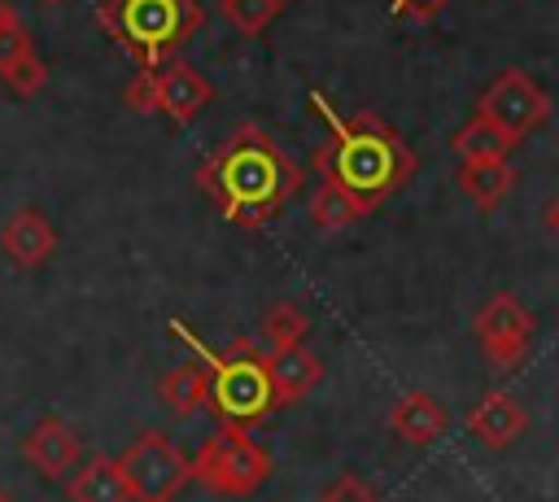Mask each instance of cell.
<instances>
[{"label": "cell", "instance_id": "14", "mask_svg": "<svg viewBox=\"0 0 559 502\" xmlns=\"http://www.w3.org/2000/svg\"><path fill=\"white\" fill-rule=\"evenodd\" d=\"M389 423H393V432H397L402 441H411V445H432V441L445 432L450 415H445V406H441L432 393L411 389V393H402V397H397V406H393Z\"/></svg>", "mask_w": 559, "mask_h": 502}, {"label": "cell", "instance_id": "5", "mask_svg": "<svg viewBox=\"0 0 559 502\" xmlns=\"http://www.w3.org/2000/svg\"><path fill=\"white\" fill-rule=\"evenodd\" d=\"M266 476H271V454L249 437V428H218L192 454V480L205 485L210 493L249 498L253 489L266 485Z\"/></svg>", "mask_w": 559, "mask_h": 502}, {"label": "cell", "instance_id": "3", "mask_svg": "<svg viewBox=\"0 0 559 502\" xmlns=\"http://www.w3.org/2000/svg\"><path fill=\"white\" fill-rule=\"evenodd\" d=\"M170 332L183 345H192V354L205 362V371H210V410H214L218 428H253V423H262L280 406L262 349H253L249 340H236L227 349H210L179 319L170 323Z\"/></svg>", "mask_w": 559, "mask_h": 502}, {"label": "cell", "instance_id": "20", "mask_svg": "<svg viewBox=\"0 0 559 502\" xmlns=\"http://www.w3.org/2000/svg\"><path fill=\"white\" fill-rule=\"evenodd\" d=\"M310 332V314L293 301H275L262 319V336L271 340V349H288V345H301Z\"/></svg>", "mask_w": 559, "mask_h": 502}, {"label": "cell", "instance_id": "23", "mask_svg": "<svg viewBox=\"0 0 559 502\" xmlns=\"http://www.w3.org/2000/svg\"><path fill=\"white\" fill-rule=\"evenodd\" d=\"M314 502H384V498H380V493H376L358 471H341V476H336V480H332Z\"/></svg>", "mask_w": 559, "mask_h": 502}, {"label": "cell", "instance_id": "25", "mask_svg": "<svg viewBox=\"0 0 559 502\" xmlns=\"http://www.w3.org/2000/svg\"><path fill=\"white\" fill-rule=\"evenodd\" d=\"M26 52H35V44H31V31L17 22V13L0 26V74L13 65V61H22Z\"/></svg>", "mask_w": 559, "mask_h": 502}, {"label": "cell", "instance_id": "18", "mask_svg": "<svg viewBox=\"0 0 559 502\" xmlns=\"http://www.w3.org/2000/svg\"><path fill=\"white\" fill-rule=\"evenodd\" d=\"M520 140L515 135H507L502 127H493L489 118H472V122H463L459 131H454V153H459V162H480V157H507L511 148H515Z\"/></svg>", "mask_w": 559, "mask_h": 502}, {"label": "cell", "instance_id": "29", "mask_svg": "<svg viewBox=\"0 0 559 502\" xmlns=\"http://www.w3.org/2000/svg\"><path fill=\"white\" fill-rule=\"evenodd\" d=\"M0 502H13V498H9V493H4V485H0Z\"/></svg>", "mask_w": 559, "mask_h": 502}, {"label": "cell", "instance_id": "12", "mask_svg": "<svg viewBox=\"0 0 559 502\" xmlns=\"http://www.w3.org/2000/svg\"><path fill=\"white\" fill-rule=\"evenodd\" d=\"M463 423H467V432L480 437L489 450H507V445L524 432L528 415H524V406H520L511 393H485V397L472 406V415H467Z\"/></svg>", "mask_w": 559, "mask_h": 502}, {"label": "cell", "instance_id": "27", "mask_svg": "<svg viewBox=\"0 0 559 502\" xmlns=\"http://www.w3.org/2000/svg\"><path fill=\"white\" fill-rule=\"evenodd\" d=\"M542 227H546V231L559 240V192L546 201V210H542Z\"/></svg>", "mask_w": 559, "mask_h": 502}, {"label": "cell", "instance_id": "13", "mask_svg": "<svg viewBox=\"0 0 559 502\" xmlns=\"http://www.w3.org/2000/svg\"><path fill=\"white\" fill-rule=\"evenodd\" d=\"M266 371H271V384H275V402H297L306 397L319 380H323V362L301 345H288V349H271L266 354Z\"/></svg>", "mask_w": 559, "mask_h": 502}, {"label": "cell", "instance_id": "1", "mask_svg": "<svg viewBox=\"0 0 559 502\" xmlns=\"http://www.w3.org/2000/svg\"><path fill=\"white\" fill-rule=\"evenodd\" d=\"M314 113L328 122V140L314 148L319 179L336 183L362 214L389 201L415 175V148L376 113H336L323 92H310Z\"/></svg>", "mask_w": 559, "mask_h": 502}, {"label": "cell", "instance_id": "4", "mask_svg": "<svg viewBox=\"0 0 559 502\" xmlns=\"http://www.w3.org/2000/svg\"><path fill=\"white\" fill-rule=\"evenodd\" d=\"M96 22L135 57V65L162 70L201 31L205 13L197 0H100Z\"/></svg>", "mask_w": 559, "mask_h": 502}, {"label": "cell", "instance_id": "11", "mask_svg": "<svg viewBox=\"0 0 559 502\" xmlns=\"http://www.w3.org/2000/svg\"><path fill=\"white\" fill-rule=\"evenodd\" d=\"M0 249H4V258L17 262V266H44V262L52 258V249H57V231H52V223H48L39 210L26 205V210H17V214L4 223Z\"/></svg>", "mask_w": 559, "mask_h": 502}, {"label": "cell", "instance_id": "2", "mask_svg": "<svg viewBox=\"0 0 559 502\" xmlns=\"http://www.w3.org/2000/svg\"><path fill=\"white\" fill-rule=\"evenodd\" d=\"M197 183L214 196L218 214L236 227L271 223L301 188V166L258 127L240 122L197 170Z\"/></svg>", "mask_w": 559, "mask_h": 502}, {"label": "cell", "instance_id": "28", "mask_svg": "<svg viewBox=\"0 0 559 502\" xmlns=\"http://www.w3.org/2000/svg\"><path fill=\"white\" fill-rule=\"evenodd\" d=\"M9 17H13V9H9V4H4V0H0V26H4V22H9Z\"/></svg>", "mask_w": 559, "mask_h": 502}, {"label": "cell", "instance_id": "17", "mask_svg": "<svg viewBox=\"0 0 559 502\" xmlns=\"http://www.w3.org/2000/svg\"><path fill=\"white\" fill-rule=\"evenodd\" d=\"M157 393H162V402H166L170 410H179V415H192V410L210 406V371H205V362L192 358V362L166 371V375L157 380Z\"/></svg>", "mask_w": 559, "mask_h": 502}, {"label": "cell", "instance_id": "10", "mask_svg": "<svg viewBox=\"0 0 559 502\" xmlns=\"http://www.w3.org/2000/svg\"><path fill=\"white\" fill-rule=\"evenodd\" d=\"M210 100H214V87H210V79L197 74L192 65H183V61L170 57V61L157 70V113H166L170 122L188 127Z\"/></svg>", "mask_w": 559, "mask_h": 502}, {"label": "cell", "instance_id": "30", "mask_svg": "<svg viewBox=\"0 0 559 502\" xmlns=\"http://www.w3.org/2000/svg\"><path fill=\"white\" fill-rule=\"evenodd\" d=\"M44 4H61V0H44Z\"/></svg>", "mask_w": 559, "mask_h": 502}, {"label": "cell", "instance_id": "22", "mask_svg": "<svg viewBox=\"0 0 559 502\" xmlns=\"http://www.w3.org/2000/svg\"><path fill=\"white\" fill-rule=\"evenodd\" d=\"M0 79L9 83V92H17V96H35V92L44 87V79H48V65H44L35 52H26V57H22V61H13Z\"/></svg>", "mask_w": 559, "mask_h": 502}, {"label": "cell", "instance_id": "16", "mask_svg": "<svg viewBox=\"0 0 559 502\" xmlns=\"http://www.w3.org/2000/svg\"><path fill=\"white\" fill-rule=\"evenodd\" d=\"M66 489H70V502H131L127 485H122V471H118V458H109V454H92L70 476Z\"/></svg>", "mask_w": 559, "mask_h": 502}, {"label": "cell", "instance_id": "6", "mask_svg": "<svg viewBox=\"0 0 559 502\" xmlns=\"http://www.w3.org/2000/svg\"><path fill=\"white\" fill-rule=\"evenodd\" d=\"M118 471L131 502H175L192 480V458L166 432L144 428L122 445Z\"/></svg>", "mask_w": 559, "mask_h": 502}, {"label": "cell", "instance_id": "24", "mask_svg": "<svg viewBox=\"0 0 559 502\" xmlns=\"http://www.w3.org/2000/svg\"><path fill=\"white\" fill-rule=\"evenodd\" d=\"M122 100H127V109H135V113H157V70H135V79L122 87Z\"/></svg>", "mask_w": 559, "mask_h": 502}, {"label": "cell", "instance_id": "19", "mask_svg": "<svg viewBox=\"0 0 559 502\" xmlns=\"http://www.w3.org/2000/svg\"><path fill=\"white\" fill-rule=\"evenodd\" d=\"M354 218H362V210H358L336 183L319 179V188H314V196H310V223H314L319 231H341V227H349Z\"/></svg>", "mask_w": 559, "mask_h": 502}, {"label": "cell", "instance_id": "15", "mask_svg": "<svg viewBox=\"0 0 559 502\" xmlns=\"http://www.w3.org/2000/svg\"><path fill=\"white\" fill-rule=\"evenodd\" d=\"M511 188H515V170L507 166V157L459 162V192H463L476 210H493Z\"/></svg>", "mask_w": 559, "mask_h": 502}, {"label": "cell", "instance_id": "9", "mask_svg": "<svg viewBox=\"0 0 559 502\" xmlns=\"http://www.w3.org/2000/svg\"><path fill=\"white\" fill-rule=\"evenodd\" d=\"M22 454H26V463H31L39 476L61 480V476H70V467L83 458V441H79V432H74L61 415H39L35 428L22 437Z\"/></svg>", "mask_w": 559, "mask_h": 502}, {"label": "cell", "instance_id": "7", "mask_svg": "<svg viewBox=\"0 0 559 502\" xmlns=\"http://www.w3.org/2000/svg\"><path fill=\"white\" fill-rule=\"evenodd\" d=\"M476 113L489 118L493 127H502L507 135L524 140L533 127H542L550 118V96L524 74V70H502L476 100Z\"/></svg>", "mask_w": 559, "mask_h": 502}, {"label": "cell", "instance_id": "8", "mask_svg": "<svg viewBox=\"0 0 559 502\" xmlns=\"http://www.w3.org/2000/svg\"><path fill=\"white\" fill-rule=\"evenodd\" d=\"M472 332H476V340L485 345V354L498 367H515L524 358L528 336H533V319L511 292H498V297H489L480 306V314L472 319Z\"/></svg>", "mask_w": 559, "mask_h": 502}, {"label": "cell", "instance_id": "21", "mask_svg": "<svg viewBox=\"0 0 559 502\" xmlns=\"http://www.w3.org/2000/svg\"><path fill=\"white\" fill-rule=\"evenodd\" d=\"M284 4H288V0H218V13L227 17L231 31H240V35H262V31L275 22V13H280Z\"/></svg>", "mask_w": 559, "mask_h": 502}, {"label": "cell", "instance_id": "26", "mask_svg": "<svg viewBox=\"0 0 559 502\" xmlns=\"http://www.w3.org/2000/svg\"><path fill=\"white\" fill-rule=\"evenodd\" d=\"M393 4V13H402V17H432L437 9H445L450 0H389Z\"/></svg>", "mask_w": 559, "mask_h": 502}]
</instances>
